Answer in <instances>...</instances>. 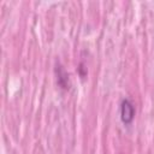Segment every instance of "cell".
I'll return each instance as SVG.
<instances>
[{"label": "cell", "mask_w": 154, "mask_h": 154, "mask_svg": "<svg viewBox=\"0 0 154 154\" xmlns=\"http://www.w3.org/2000/svg\"><path fill=\"white\" fill-rule=\"evenodd\" d=\"M135 118V107L129 99H123L120 103V119L123 124L129 125Z\"/></svg>", "instance_id": "cell-1"}]
</instances>
